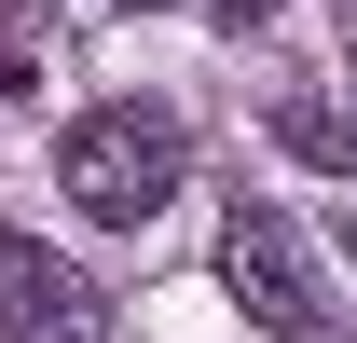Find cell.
<instances>
[{
    "instance_id": "cell-1",
    "label": "cell",
    "mask_w": 357,
    "mask_h": 343,
    "mask_svg": "<svg viewBox=\"0 0 357 343\" xmlns=\"http://www.w3.org/2000/svg\"><path fill=\"white\" fill-rule=\"evenodd\" d=\"M178 178H192V124H178V110H137V96L83 110V124H69V151H55V192H69L96 234L165 220V192H178Z\"/></svg>"
},
{
    "instance_id": "cell-2",
    "label": "cell",
    "mask_w": 357,
    "mask_h": 343,
    "mask_svg": "<svg viewBox=\"0 0 357 343\" xmlns=\"http://www.w3.org/2000/svg\"><path fill=\"white\" fill-rule=\"evenodd\" d=\"M220 289L248 302L275 343H316V330H330V289H316L303 234H289V206H261V192H234V206H220Z\"/></svg>"
},
{
    "instance_id": "cell-3",
    "label": "cell",
    "mask_w": 357,
    "mask_h": 343,
    "mask_svg": "<svg viewBox=\"0 0 357 343\" xmlns=\"http://www.w3.org/2000/svg\"><path fill=\"white\" fill-rule=\"evenodd\" d=\"M0 343H110V289L55 247H0Z\"/></svg>"
},
{
    "instance_id": "cell-4",
    "label": "cell",
    "mask_w": 357,
    "mask_h": 343,
    "mask_svg": "<svg viewBox=\"0 0 357 343\" xmlns=\"http://www.w3.org/2000/svg\"><path fill=\"white\" fill-rule=\"evenodd\" d=\"M206 14H220L234 42H248V28H275V0H206Z\"/></svg>"
},
{
    "instance_id": "cell-5",
    "label": "cell",
    "mask_w": 357,
    "mask_h": 343,
    "mask_svg": "<svg viewBox=\"0 0 357 343\" xmlns=\"http://www.w3.org/2000/svg\"><path fill=\"white\" fill-rule=\"evenodd\" d=\"M110 14H165V0H110Z\"/></svg>"
}]
</instances>
